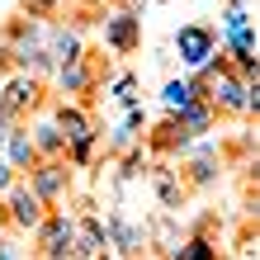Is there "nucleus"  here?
<instances>
[{
	"label": "nucleus",
	"mask_w": 260,
	"mask_h": 260,
	"mask_svg": "<svg viewBox=\"0 0 260 260\" xmlns=\"http://www.w3.org/2000/svg\"><path fill=\"white\" fill-rule=\"evenodd\" d=\"M38 104H43V81H38V76H24L19 71V76H10V81L0 85V109H5L14 123H24Z\"/></svg>",
	"instance_id": "2"
},
{
	"label": "nucleus",
	"mask_w": 260,
	"mask_h": 260,
	"mask_svg": "<svg viewBox=\"0 0 260 260\" xmlns=\"http://www.w3.org/2000/svg\"><path fill=\"white\" fill-rule=\"evenodd\" d=\"M57 85H62V95H85L90 85H95V71H90V57H76V62L57 67Z\"/></svg>",
	"instance_id": "10"
},
{
	"label": "nucleus",
	"mask_w": 260,
	"mask_h": 260,
	"mask_svg": "<svg viewBox=\"0 0 260 260\" xmlns=\"http://www.w3.org/2000/svg\"><path fill=\"white\" fill-rule=\"evenodd\" d=\"M52 123L57 128H62V137H67V147L71 142H81V137H95V123H90V114L81 109V104H57V109H52Z\"/></svg>",
	"instance_id": "7"
},
{
	"label": "nucleus",
	"mask_w": 260,
	"mask_h": 260,
	"mask_svg": "<svg viewBox=\"0 0 260 260\" xmlns=\"http://www.w3.org/2000/svg\"><path fill=\"white\" fill-rule=\"evenodd\" d=\"M0 151H5V161H10L19 175L38 166V151H34V142H28V128H24V123H19V128H10V137H5V147H0Z\"/></svg>",
	"instance_id": "9"
},
{
	"label": "nucleus",
	"mask_w": 260,
	"mask_h": 260,
	"mask_svg": "<svg viewBox=\"0 0 260 260\" xmlns=\"http://www.w3.org/2000/svg\"><path fill=\"white\" fill-rule=\"evenodd\" d=\"M28 142H34L38 161H62L67 156V137H62V128H57L52 118H38L34 133H28Z\"/></svg>",
	"instance_id": "8"
},
{
	"label": "nucleus",
	"mask_w": 260,
	"mask_h": 260,
	"mask_svg": "<svg viewBox=\"0 0 260 260\" xmlns=\"http://www.w3.org/2000/svg\"><path fill=\"white\" fill-rule=\"evenodd\" d=\"M48 213H52V208L43 204L34 189H28V180H24V175L14 180L5 194H0V218H5L10 232H38V222L48 218Z\"/></svg>",
	"instance_id": "1"
},
{
	"label": "nucleus",
	"mask_w": 260,
	"mask_h": 260,
	"mask_svg": "<svg viewBox=\"0 0 260 260\" xmlns=\"http://www.w3.org/2000/svg\"><path fill=\"white\" fill-rule=\"evenodd\" d=\"M171 260H218V246L208 237H194V241H180L175 251H166Z\"/></svg>",
	"instance_id": "11"
},
{
	"label": "nucleus",
	"mask_w": 260,
	"mask_h": 260,
	"mask_svg": "<svg viewBox=\"0 0 260 260\" xmlns=\"http://www.w3.org/2000/svg\"><path fill=\"white\" fill-rule=\"evenodd\" d=\"M24 180H28V189H34L48 208H57V204L67 199V189H71V171H67V161H38Z\"/></svg>",
	"instance_id": "4"
},
{
	"label": "nucleus",
	"mask_w": 260,
	"mask_h": 260,
	"mask_svg": "<svg viewBox=\"0 0 260 260\" xmlns=\"http://www.w3.org/2000/svg\"><path fill=\"white\" fill-rule=\"evenodd\" d=\"M104 237H109V246H118L123 255H137V251L147 246V227L128 222L123 208H109V227H104Z\"/></svg>",
	"instance_id": "6"
},
{
	"label": "nucleus",
	"mask_w": 260,
	"mask_h": 260,
	"mask_svg": "<svg viewBox=\"0 0 260 260\" xmlns=\"http://www.w3.org/2000/svg\"><path fill=\"white\" fill-rule=\"evenodd\" d=\"M14 128H19V123H14ZM5 137H10V123L0 118V147H5Z\"/></svg>",
	"instance_id": "16"
},
{
	"label": "nucleus",
	"mask_w": 260,
	"mask_h": 260,
	"mask_svg": "<svg viewBox=\"0 0 260 260\" xmlns=\"http://www.w3.org/2000/svg\"><path fill=\"white\" fill-rule=\"evenodd\" d=\"M161 100H166V109H185V104H189V100H199V95H194V85H189V81H171Z\"/></svg>",
	"instance_id": "13"
},
{
	"label": "nucleus",
	"mask_w": 260,
	"mask_h": 260,
	"mask_svg": "<svg viewBox=\"0 0 260 260\" xmlns=\"http://www.w3.org/2000/svg\"><path fill=\"white\" fill-rule=\"evenodd\" d=\"M156 189H161V204H166V208H171V213H175L180 204H185V189H180V185H175V175H171V171H166V166H156Z\"/></svg>",
	"instance_id": "12"
},
{
	"label": "nucleus",
	"mask_w": 260,
	"mask_h": 260,
	"mask_svg": "<svg viewBox=\"0 0 260 260\" xmlns=\"http://www.w3.org/2000/svg\"><path fill=\"white\" fill-rule=\"evenodd\" d=\"M175 52H180V62L185 67H208L213 57H218V34H213L208 24H185L175 34Z\"/></svg>",
	"instance_id": "3"
},
{
	"label": "nucleus",
	"mask_w": 260,
	"mask_h": 260,
	"mask_svg": "<svg viewBox=\"0 0 260 260\" xmlns=\"http://www.w3.org/2000/svg\"><path fill=\"white\" fill-rule=\"evenodd\" d=\"M14 180H19V171H14V166H10L5 156H0V194H5V189L14 185Z\"/></svg>",
	"instance_id": "14"
},
{
	"label": "nucleus",
	"mask_w": 260,
	"mask_h": 260,
	"mask_svg": "<svg viewBox=\"0 0 260 260\" xmlns=\"http://www.w3.org/2000/svg\"><path fill=\"white\" fill-rule=\"evenodd\" d=\"M137 43H142V19L133 10H118V14L104 19V48L109 52L128 57V52H137Z\"/></svg>",
	"instance_id": "5"
},
{
	"label": "nucleus",
	"mask_w": 260,
	"mask_h": 260,
	"mask_svg": "<svg viewBox=\"0 0 260 260\" xmlns=\"http://www.w3.org/2000/svg\"><path fill=\"white\" fill-rule=\"evenodd\" d=\"M0 260H19V246H14V241L5 237V241H0Z\"/></svg>",
	"instance_id": "15"
}]
</instances>
